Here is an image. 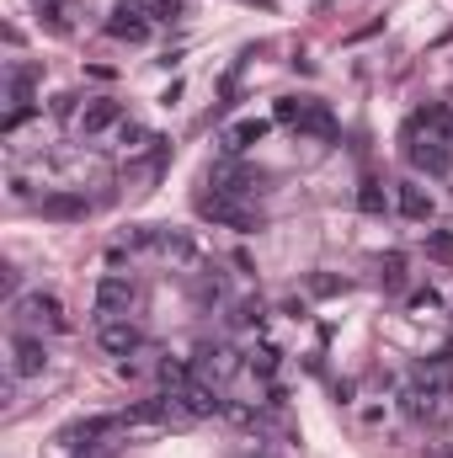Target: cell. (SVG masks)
I'll return each mask as SVG.
<instances>
[{
    "label": "cell",
    "mask_w": 453,
    "mask_h": 458,
    "mask_svg": "<svg viewBox=\"0 0 453 458\" xmlns=\"http://www.w3.org/2000/svg\"><path fill=\"white\" fill-rule=\"evenodd\" d=\"M395 198H400V214H406V219H416V225H427V219H432V192H427V187L400 182V192H395Z\"/></svg>",
    "instance_id": "cell-12"
},
{
    "label": "cell",
    "mask_w": 453,
    "mask_h": 458,
    "mask_svg": "<svg viewBox=\"0 0 453 458\" xmlns=\"http://www.w3.org/2000/svg\"><path fill=\"white\" fill-rule=\"evenodd\" d=\"M113 427H123V421H113V416H91V421H75V427L64 432V443H70V448H91V443L107 437Z\"/></svg>",
    "instance_id": "cell-14"
},
{
    "label": "cell",
    "mask_w": 453,
    "mask_h": 458,
    "mask_svg": "<svg viewBox=\"0 0 453 458\" xmlns=\"http://www.w3.org/2000/svg\"><path fill=\"white\" fill-rule=\"evenodd\" d=\"M278 123H288V128H299V133H315V139H331V113L315 102V97H283L278 107H272Z\"/></svg>",
    "instance_id": "cell-2"
},
{
    "label": "cell",
    "mask_w": 453,
    "mask_h": 458,
    "mask_svg": "<svg viewBox=\"0 0 453 458\" xmlns=\"http://www.w3.org/2000/svg\"><path fill=\"white\" fill-rule=\"evenodd\" d=\"M97 320L107 326V320H128V310H133V283L128 277H102L97 283Z\"/></svg>",
    "instance_id": "cell-7"
},
{
    "label": "cell",
    "mask_w": 453,
    "mask_h": 458,
    "mask_svg": "<svg viewBox=\"0 0 453 458\" xmlns=\"http://www.w3.org/2000/svg\"><path fill=\"white\" fill-rule=\"evenodd\" d=\"M379 283H384V288H400V283H406V256H400V250L379 256Z\"/></svg>",
    "instance_id": "cell-18"
},
{
    "label": "cell",
    "mask_w": 453,
    "mask_h": 458,
    "mask_svg": "<svg viewBox=\"0 0 453 458\" xmlns=\"http://www.w3.org/2000/svg\"><path fill=\"white\" fill-rule=\"evenodd\" d=\"M432 304H438V293H432V288H416V293H411V310H432Z\"/></svg>",
    "instance_id": "cell-26"
},
{
    "label": "cell",
    "mask_w": 453,
    "mask_h": 458,
    "mask_svg": "<svg viewBox=\"0 0 453 458\" xmlns=\"http://www.w3.org/2000/svg\"><path fill=\"white\" fill-rule=\"evenodd\" d=\"M341 288H346L341 277H310V293H321V299H326V293H341Z\"/></svg>",
    "instance_id": "cell-24"
},
{
    "label": "cell",
    "mask_w": 453,
    "mask_h": 458,
    "mask_svg": "<svg viewBox=\"0 0 453 458\" xmlns=\"http://www.w3.org/2000/svg\"><path fill=\"white\" fill-rule=\"evenodd\" d=\"M155 373H160V384H166V389H187V384H192V368H187L182 357H160V362H155Z\"/></svg>",
    "instance_id": "cell-17"
},
{
    "label": "cell",
    "mask_w": 453,
    "mask_h": 458,
    "mask_svg": "<svg viewBox=\"0 0 453 458\" xmlns=\"http://www.w3.org/2000/svg\"><path fill=\"white\" fill-rule=\"evenodd\" d=\"M117 123H123V102L97 97V102H86V113H81V133H107Z\"/></svg>",
    "instance_id": "cell-9"
},
{
    "label": "cell",
    "mask_w": 453,
    "mask_h": 458,
    "mask_svg": "<svg viewBox=\"0 0 453 458\" xmlns=\"http://www.w3.org/2000/svg\"><path fill=\"white\" fill-rule=\"evenodd\" d=\"M155 250H166V256H192V240L176 234V229H155Z\"/></svg>",
    "instance_id": "cell-19"
},
{
    "label": "cell",
    "mask_w": 453,
    "mask_h": 458,
    "mask_svg": "<svg viewBox=\"0 0 453 458\" xmlns=\"http://www.w3.org/2000/svg\"><path fill=\"white\" fill-rule=\"evenodd\" d=\"M32 5L48 16V27H54V32H64V0H32Z\"/></svg>",
    "instance_id": "cell-22"
},
{
    "label": "cell",
    "mask_w": 453,
    "mask_h": 458,
    "mask_svg": "<svg viewBox=\"0 0 453 458\" xmlns=\"http://www.w3.org/2000/svg\"><path fill=\"white\" fill-rule=\"evenodd\" d=\"M427 256L453 267V229H427Z\"/></svg>",
    "instance_id": "cell-20"
},
{
    "label": "cell",
    "mask_w": 453,
    "mask_h": 458,
    "mask_svg": "<svg viewBox=\"0 0 453 458\" xmlns=\"http://www.w3.org/2000/svg\"><path fill=\"white\" fill-rule=\"evenodd\" d=\"M443 458H453V448H449V454H443Z\"/></svg>",
    "instance_id": "cell-28"
},
{
    "label": "cell",
    "mask_w": 453,
    "mask_h": 458,
    "mask_svg": "<svg viewBox=\"0 0 453 458\" xmlns=\"http://www.w3.org/2000/svg\"><path fill=\"white\" fill-rule=\"evenodd\" d=\"M176 11H182V0H155V5H150V16H155V21H171Z\"/></svg>",
    "instance_id": "cell-25"
},
{
    "label": "cell",
    "mask_w": 453,
    "mask_h": 458,
    "mask_svg": "<svg viewBox=\"0 0 453 458\" xmlns=\"http://www.w3.org/2000/svg\"><path fill=\"white\" fill-rule=\"evenodd\" d=\"M150 27H155V16L139 0H117L113 16H107V38H117V43H144Z\"/></svg>",
    "instance_id": "cell-5"
},
{
    "label": "cell",
    "mask_w": 453,
    "mask_h": 458,
    "mask_svg": "<svg viewBox=\"0 0 453 458\" xmlns=\"http://www.w3.org/2000/svg\"><path fill=\"white\" fill-rule=\"evenodd\" d=\"M102 346H107L113 357H133V352L144 346V331L128 326V320H107V326H102Z\"/></svg>",
    "instance_id": "cell-10"
},
{
    "label": "cell",
    "mask_w": 453,
    "mask_h": 458,
    "mask_svg": "<svg viewBox=\"0 0 453 458\" xmlns=\"http://www.w3.org/2000/svg\"><path fill=\"white\" fill-rule=\"evenodd\" d=\"M235 368H240V362H235V346H214V342H203L198 346V373H203V378H214V384H219V378H229V373H235Z\"/></svg>",
    "instance_id": "cell-8"
},
{
    "label": "cell",
    "mask_w": 453,
    "mask_h": 458,
    "mask_svg": "<svg viewBox=\"0 0 453 458\" xmlns=\"http://www.w3.org/2000/svg\"><path fill=\"white\" fill-rule=\"evenodd\" d=\"M229 320H235L240 331H245V326H261V304H256V299H245V304H235V315H229Z\"/></svg>",
    "instance_id": "cell-21"
},
{
    "label": "cell",
    "mask_w": 453,
    "mask_h": 458,
    "mask_svg": "<svg viewBox=\"0 0 453 458\" xmlns=\"http://www.w3.org/2000/svg\"><path fill=\"white\" fill-rule=\"evenodd\" d=\"M11 315H16V331H64V326H70V320H64V304H59L54 293H43V288L21 293V299L11 304Z\"/></svg>",
    "instance_id": "cell-1"
},
{
    "label": "cell",
    "mask_w": 453,
    "mask_h": 458,
    "mask_svg": "<svg viewBox=\"0 0 453 458\" xmlns=\"http://www.w3.org/2000/svg\"><path fill=\"white\" fill-rule=\"evenodd\" d=\"M261 139H267V117H245V123H235L225 133V149L240 155V149H251V144H261Z\"/></svg>",
    "instance_id": "cell-15"
},
{
    "label": "cell",
    "mask_w": 453,
    "mask_h": 458,
    "mask_svg": "<svg viewBox=\"0 0 453 458\" xmlns=\"http://www.w3.org/2000/svg\"><path fill=\"white\" fill-rule=\"evenodd\" d=\"M48 368V346L38 331H11V378H38Z\"/></svg>",
    "instance_id": "cell-6"
},
{
    "label": "cell",
    "mask_w": 453,
    "mask_h": 458,
    "mask_svg": "<svg viewBox=\"0 0 453 458\" xmlns=\"http://www.w3.org/2000/svg\"><path fill=\"white\" fill-rule=\"evenodd\" d=\"M166 400H171V416H187V421H209V416H219V411H225V400H219L209 384H187V389H171Z\"/></svg>",
    "instance_id": "cell-4"
},
{
    "label": "cell",
    "mask_w": 453,
    "mask_h": 458,
    "mask_svg": "<svg viewBox=\"0 0 453 458\" xmlns=\"http://www.w3.org/2000/svg\"><path fill=\"white\" fill-rule=\"evenodd\" d=\"M86 208H91V203H86L81 192H54V198H43V214H48V219H86Z\"/></svg>",
    "instance_id": "cell-16"
},
{
    "label": "cell",
    "mask_w": 453,
    "mask_h": 458,
    "mask_svg": "<svg viewBox=\"0 0 453 458\" xmlns=\"http://www.w3.org/2000/svg\"><path fill=\"white\" fill-rule=\"evenodd\" d=\"M406 155H411L416 171H432V176H443V171L453 165V144L432 139V133H422V128H406Z\"/></svg>",
    "instance_id": "cell-3"
},
{
    "label": "cell",
    "mask_w": 453,
    "mask_h": 458,
    "mask_svg": "<svg viewBox=\"0 0 453 458\" xmlns=\"http://www.w3.org/2000/svg\"><path fill=\"white\" fill-rule=\"evenodd\" d=\"M406 128H422V133H432V139L453 144V113L449 107H422V113L406 117Z\"/></svg>",
    "instance_id": "cell-11"
},
{
    "label": "cell",
    "mask_w": 453,
    "mask_h": 458,
    "mask_svg": "<svg viewBox=\"0 0 453 458\" xmlns=\"http://www.w3.org/2000/svg\"><path fill=\"white\" fill-rule=\"evenodd\" d=\"M251 368H256V373H272V368H278V352H272V346L251 352Z\"/></svg>",
    "instance_id": "cell-23"
},
{
    "label": "cell",
    "mask_w": 453,
    "mask_h": 458,
    "mask_svg": "<svg viewBox=\"0 0 453 458\" xmlns=\"http://www.w3.org/2000/svg\"><path fill=\"white\" fill-rule=\"evenodd\" d=\"M357 208H363L368 219H384V214H389V192H384L379 176H363V182H357Z\"/></svg>",
    "instance_id": "cell-13"
},
{
    "label": "cell",
    "mask_w": 453,
    "mask_h": 458,
    "mask_svg": "<svg viewBox=\"0 0 453 458\" xmlns=\"http://www.w3.org/2000/svg\"><path fill=\"white\" fill-rule=\"evenodd\" d=\"M75 102H81V97H59V102H54V113H59V117H75Z\"/></svg>",
    "instance_id": "cell-27"
}]
</instances>
